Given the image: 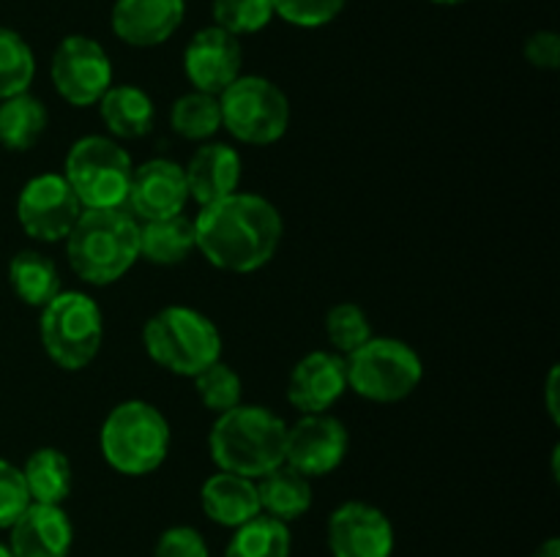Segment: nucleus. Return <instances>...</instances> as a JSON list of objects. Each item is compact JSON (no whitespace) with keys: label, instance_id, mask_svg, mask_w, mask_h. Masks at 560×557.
Instances as JSON below:
<instances>
[{"label":"nucleus","instance_id":"423d86ee","mask_svg":"<svg viewBox=\"0 0 560 557\" xmlns=\"http://www.w3.org/2000/svg\"><path fill=\"white\" fill-rule=\"evenodd\" d=\"M42 342L52 364L80 371L98 355L104 342V320L96 300L77 289H60L42 309Z\"/></svg>","mask_w":560,"mask_h":557},{"label":"nucleus","instance_id":"2f4dec72","mask_svg":"<svg viewBox=\"0 0 560 557\" xmlns=\"http://www.w3.org/2000/svg\"><path fill=\"white\" fill-rule=\"evenodd\" d=\"M326 333L339 355H350L372 339V325L359 304H337L326 317Z\"/></svg>","mask_w":560,"mask_h":557},{"label":"nucleus","instance_id":"20e7f679","mask_svg":"<svg viewBox=\"0 0 560 557\" xmlns=\"http://www.w3.org/2000/svg\"><path fill=\"white\" fill-rule=\"evenodd\" d=\"M142 344L153 364L180 377L200 375L222 360V333L211 317L189 306H167L145 322Z\"/></svg>","mask_w":560,"mask_h":557},{"label":"nucleus","instance_id":"0eeeda50","mask_svg":"<svg viewBox=\"0 0 560 557\" xmlns=\"http://www.w3.org/2000/svg\"><path fill=\"white\" fill-rule=\"evenodd\" d=\"M348 388L370 402H402L424 377L419 353L402 339L372 336L345 358Z\"/></svg>","mask_w":560,"mask_h":557},{"label":"nucleus","instance_id":"393cba45","mask_svg":"<svg viewBox=\"0 0 560 557\" xmlns=\"http://www.w3.org/2000/svg\"><path fill=\"white\" fill-rule=\"evenodd\" d=\"M49 112L36 96L20 93L0 102V145L9 151H31L44 137Z\"/></svg>","mask_w":560,"mask_h":557},{"label":"nucleus","instance_id":"f3484780","mask_svg":"<svg viewBox=\"0 0 560 557\" xmlns=\"http://www.w3.org/2000/svg\"><path fill=\"white\" fill-rule=\"evenodd\" d=\"M74 528L60 506L31 502L9 528V549L14 557H69Z\"/></svg>","mask_w":560,"mask_h":557},{"label":"nucleus","instance_id":"ddd939ff","mask_svg":"<svg viewBox=\"0 0 560 557\" xmlns=\"http://www.w3.org/2000/svg\"><path fill=\"white\" fill-rule=\"evenodd\" d=\"M328 552L331 557H392L394 524L370 502L350 500L328 517Z\"/></svg>","mask_w":560,"mask_h":557},{"label":"nucleus","instance_id":"f257e3e1","mask_svg":"<svg viewBox=\"0 0 560 557\" xmlns=\"http://www.w3.org/2000/svg\"><path fill=\"white\" fill-rule=\"evenodd\" d=\"M282 213L260 194H235L202 205L195 218L197 251L219 271L252 273L273 260L282 244Z\"/></svg>","mask_w":560,"mask_h":557},{"label":"nucleus","instance_id":"4c0bfd02","mask_svg":"<svg viewBox=\"0 0 560 557\" xmlns=\"http://www.w3.org/2000/svg\"><path fill=\"white\" fill-rule=\"evenodd\" d=\"M534 557H560V541L558 538H547L539 549L534 552Z\"/></svg>","mask_w":560,"mask_h":557},{"label":"nucleus","instance_id":"39448f33","mask_svg":"<svg viewBox=\"0 0 560 557\" xmlns=\"http://www.w3.org/2000/svg\"><path fill=\"white\" fill-rule=\"evenodd\" d=\"M98 442L109 467L124 475H148L167 459L170 424L153 404L129 399L109 410Z\"/></svg>","mask_w":560,"mask_h":557},{"label":"nucleus","instance_id":"aec40b11","mask_svg":"<svg viewBox=\"0 0 560 557\" xmlns=\"http://www.w3.org/2000/svg\"><path fill=\"white\" fill-rule=\"evenodd\" d=\"M200 506L211 522L222 528H241L244 522L255 519L260 511V497H257V484L244 475L224 473L219 470L217 475L202 484Z\"/></svg>","mask_w":560,"mask_h":557},{"label":"nucleus","instance_id":"4be33fe9","mask_svg":"<svg viewBox=\"0 0 560 557\" xmlns=\"http://www.w3.org/2000/svg\"><path fill=\"white\" fill-rule=\"evenodd\" d=\"M255 484L257 497H260V511L266 517L290 524L312 508L310 478L290 467V464H279L271 473L260 475Z\"/></svg>","mask_w":560,"mask_h":557},{"label":"nucleus","instance_id":"9b49d317","mask_svg":"<svg viewBox=\"0 0 560 557\" xmlns=\"http://www.w3.org/2000/svg\"><path fill=\"white\" fill-rule=\"evenodd\" d=\"M82 205L63 175L44 173L27 180L16 200V218L31 238L44 244L66 240L74 222L80 218Z\"/></svg>","mask_w":560,"mask_h":557},{"label":"nucleus","instance_id":"ea45409f","mask_svg":"<svg viewBox=\"0 0 560 557\" xmlns=\"http://www.w3.org/2000/svg\"><path fill=\"white\" fill-rule=\"evenodd\" d=\"M0 557H14V555H11L9 544H0Z\"/></svg>","mask_w":560,"mask_h":557},{"label":"nucleus","instance_id":"412c9836","mask_svg":"<svg viewBox=\"0 0 560 557\" xmlns=\"http://www.w3.org/2000/svg\"><path fill=\"white\" fill-rule=\"evenodd\" d=\"M98 112L109 134L118 140H140L151 134L156 123V107L151 96L137 85H109V91L98 98Z\"/></svg>","mask_w":560,"mask_h":557},{"label":"nucleus","instance_id":"1a4fd4ad","mask_svg":"<svg viewBox=\"0 0 560 557\" xmlns=\"http://www.w3.org/2000/svg\"><path fill=\"white\" fill-rule=\"evenodd\" d=\"M222 126L246 145H273L290 126V102L266 76H238L219 93Z\"/></svg>","mask_w":560,"mask_h":557},{"label":"nucleus","instance_id":"9d476101","mask_svg":"<svg viewBox=\"0 0 560 557\" xmlns=\"http://www.w3.org/2000/svg\"><path fill=\"white\" fill-rule=\"evenodd\" d=\"M49 76L63 102L71 107H91L113 85V63L96 38L66 36L55 49Z\"/></svg>","mask_w":560,"mask_h":557},{"label":"nucleus","instance_id":"7ed1b4c3","mask_svg":"<svg viewBox=\"0 0 560 557\" xmlns=\"http://www.w3.org/2000/svg\"><path fill=\"white\" fill-rule=\"evenodd\" d=\"M284 437L288 424L277 413L260 404H238L213 420L208 448L219 470L257 481L284 464Z\"/></svg>","mask_w":560,"mask_h":557},{"label":"nucleus","instance_id":"a211bd4d","mask_svg":"<svg viewBox=\"0 0 560 557\" xmlns=\"http://www.w3.org/2000/svg\"><path fill=\"white\" fill-rule=\"evenodd\" d=\"M184 0H115L113 33L129 47H159L184 22Z\"/></svg>","mask_w":560,"mask_h":557},{"label":"nucleus","instance_id":"c9c22d12","mask_svg":"<svg viewBox=\"0 0 560 557\" xmlns=\"http://www.w3.org/2000/svg\"><path fill=\"white\" fill-rule=\"evenodd\" d=\"M525 58L534 69L556 71L560 66V36L552 31H536L525 42Z\"/></svg>","mask_w":560,"mask_h":557},{"label":"nucleus","instance_id":"bb28decb","mask_svg":"<svg viewBox=\"0 0 560 557\" xmlns=\"http://www.w3.org/2000/svg\"><path fill=\"white\" fill-rule=\"evenodd\" d=\"M293 535L279 519L257 513L255 519L235 528L233 538L224 546V557H290Z\"/></svg>","mask_w":560,"mask_h":557},{"label":"nucleus","instance_id":"2eb2a0df","mask_svg":"<svg viewBox=\"0 0 560 557\" xmlns=\"http://www.w3.org/2000/svg\"><path fill=\"white\" fill-rule=\"evenodd\" d=\"M186 202H189V189H186V175L178 162L151 158V162L135 167L129 197H126L131 216L142 218V222L167 218L184 213Z\"/></svg>","mask_w":560,"mask_h":557},{"label":"nucleus","instance_id":"f704fd0d","mask_svg":"<svg viewBox=\"0 0 560 557\" xmlns=\"http://www.w3.org/2000/svg\"><path fill=\"white\" fill-rule=\"evenodd\" d=\"M153 557H211V552L200 530L189 524H175L159 535Z\"/></svg>","mask_w":560,"mask_h":557},{"label":"nucleus","instance_id":"f8f14e48","mask_svg":"<svg viewBox=\"0 0 560 557\" xmlns=\"http://www.w3.org/2000/svg\"><path fill=\"white\" fill-rule=\"evenodd\" d=\"M348 442V429L334 415H301L293 426H288L284 464L299 470L306 478H323L345 462Z\"/></svg>","mask_w":560,"mask_h":557},{"label":"nucleus","instance_id":"7c9ffc66","mask_svg":"<svg viewBox=\"0 0 560 557\" xmlns=\"http://www.w3.org/2000/svg\"><path fill=\"white\" fill-rule=\"evenodd\" d=\"M271 20V0H213V25L233 36L260 33Z\"/></svg>","mask_w":560,"mask_h":557},{"label":"nucleus","instance_id":"c85d7f7f","mask_svg":"<svg viewBox=\"0 0 560 557\" xmlns=\"http://www.w3.org/2000/svg\"><path fill=\"white\" fill-rule=\"evenodd\" d=\"M36 76V58L20 33L0 27V102L27 93Z\"/></svg>","mask_w":560,"mask_h":557},{"label":"nucleus","instance_id":"72a5a7b5","mask_svg":"<svg viewBox=\"0 0 560 557\" xmlns=\"http://www.w3.org/2000/svg\"><path fill=\"white\" fill-rule=\"evenodd\" d=\"M27 506H31V497L22 481V470L0 459V530H9Z\"/></svg>","mask_w":560,"mask_h":557},{"label":"nucleus","instance_id":"b1692460","mask_svg":"<svg viewBox=\"0 0 560 557\" xmlns=\"http://www.w3.org/2000/svg\"><path fill=\"white\" fill-rule=\"evenodd\" d=\"M22 481L31 502L42 506H60L71 495L74 470L69 457L58 448H36L22 467Z\"/></svg>","mask_w":560,"mask_h":557},{"label":"nucleus","instance_id":"a19ab883","mask_svg":"<svg viewBox=\"0 0 560 557\" xmlns=\"http://www.w3.org/2000/svg\"><path fill=\"white\" fill-rule=\"evenodd\" d=\"M184 3H186V0H184Z\"/></svg>","mask_w":560,"mask_h":557},{"label":"nucleus","instance_id":"a878e982","mask_svg":"<svg viewBox=\"0 0 560 557\" xmlns=\"http://www.w3.org/2000/svg\"><path fill=\"white\" fill-rule=\"evenodd\" d=\"M9 282L27 306H44L60 293V271L42 251H20L9 262Z\"/></svg>","mask_w":560,"mask_h":557},{"label":"nucleus","instance_id":"473e14b6","mask_svg":"<svg viewBox=\"0 0 560 557\" xmlns=\"http://www.w3.org/2000/svg\"><path fill=\"white\" fill-rule=\"evenodd\" d=\"M273 16L295 27H323L342 14L348 0H271Z\"/></svg>","mask_w":560,"mask_h":557},{"label":"nucleus","instance_id":"6ab92c4d","mask_svg":"<svg viewBox=\"0 0 560 557\" xmlns=\"http://www.w3.org/2000/svg\"><path fill=\"white\" fill-rule=\"evenodd\" d=\"M184 175L191 200L200 202V208L211 205L238 191L241 156L224 142H206L191 153Z\"/></svg>","mask_w":560,"mask_h":557},{"label":"nucleus","instance_id":"e433bc0d","mask_svg":"<svg viewBox=\"0 0 560 557\" xmlns=\"http://www.w3.org/2000/svg\"><path fill=\"white\" fill-rule=\"evenodd\" d=\"M558 366H552L550 369V377H547V413H550V418L560 420V402H558Z\"/></svg>","mask_w":560,"mask_h":557},{"label":"nucleus","instance_id":"c756f323","mask_svg":"<svg viewBox=\"0 0 560 557\" xmlns=\"http://www.w3.org/2000/svg\"><path fill=\"white\" fill-rule=\"evenodd\" d=\"M195 388H197V393H200L202 404H206V407L217 415L238 407L241 393H244L238 371L230 369V366L222 364V360L206 366L200 375H195Z\"/></svg>","mask_w":560,"mask_h":557},{"label":"nucleus","instance_id":"dca6fc26","mask_svg":"<svg viewBox=\"0 0 560 557\" xmlns=\"http://www.w3.org/2000/svg\"><path fill=\"white\" fill-rule=\"evenodd\" d=\"M345 391H348V369L339 353L315 349L304 355L290 371L288 399L304 415L328 413Z\"/></svg>","mask_w":560,"mask_h":557},{"label":"nucleus","instance_id":"cd10ccee","mask_svg":"<svg viewBox=\"0 0 560 557\" xmlns=\"http://www.w3.org/2000/svg\"><path fill=\"white\" fill-rule=\"evenodd\" d=\"M170 123H173L175 134H180L184 140H195V142L211 140V137L222 129V107H219V96H211V93H202V91L184 93V96L173 104Z\"/></svg>","mask_w":560,"mask_h":557},{"label":"nucleus","instance_id":"6e6552de","mask_svg":"<svg viewBox=\"0 0 560 557\" xmlns=\"http://www.w3.org/2000/svg\"><path fill=\"white\" fill-rule=\"evenodd\" d=\"M135 164L115 140L102 134L82 137L66 156V183L82 208H126Z\"/></svg>","mask_w":560,"mask_h":557},{"label":"nucleus","instance_id":"58836bf2","mask_svg":"<svg viewBox=\"0 0 560 557\" xmlns=\"http://www.w3.org/2000/svg\"><path fill=\"white\" fill-rule=\"evenodd\" d=\"M432 3H441V5H457V3H465V0H432Z\"/></svg>","mask_w":560,"mask_h":557},{"label":"nucleus","instance_id":"4468645a","mask_svg":"<svg viewBox=\"0 0 560 557\" xmlns=\"http://www.w3.org/2000/svg\"><path fill=\"white\" fill-rule=\"evenodd\" d=\"M241 66H244V49L238 36L217 25L197 31L184 52V71L189 82L195 91L211 96H219L224 87L238 80Z\"/></svg>","mask_w":560,"mask_h":557},{"label":"nucleus","instance_id":"f03ea898","mask_svg":"<svg viewBox=\"0 0 560 557\" xmlns=\"http://www.w3.org/2000/svg\"><path fill=\"white\" fill-rule=\"evenodd\" d=\"M66 257L82 282H118L140 260V222L126 208H82L66 235Z\"/></svg>","mask_w":560,"mask_h":557},{"label":"nucleus","instance_id":"5701e85b","mask_svg":"<svg viewBox=\"0 0 560 557\" xmlns=\"http://www.w3.org/2000/svg\"><path fill=\"white\" fill-rule=\"evenodd\" d=\"M195 249V218L184 213L140 224V257L153 265H180Z\"/></svg>","mask_w":560,"mask_h":557}]
</instances>
